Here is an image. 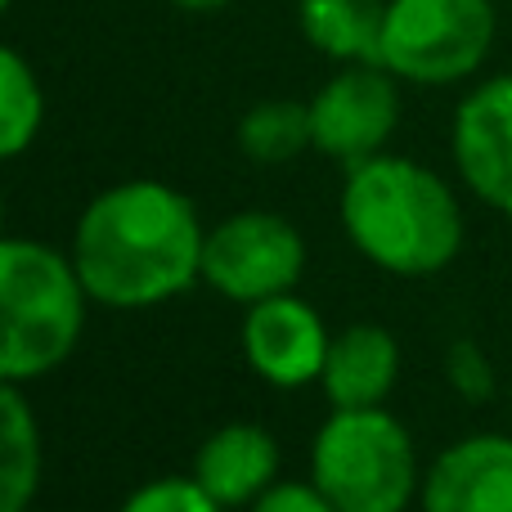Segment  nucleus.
I'll use <instances>...</instances> for the list:
<instances>
[{"instance_id": "18", "label": "nucleus", "mask_w": 512, "mask_h": 512, "mask_svg": "<svg viewBox=\"0 0 512 512\" xmlns=\"http://www.w3.org/2000/svg\"><path fill=\"white\" fill-rule=\"evenodd\" d=\"M445 382H450V391L459 400H468V405H486L499 387L495 364H490V355L481 351L472 337L450 342V351H445Z\"/></svg>"}, {"instance_id": "19", "label": "nucleus", "mask_w": 512, "mask_h": 512, "mask_svg": "<svg viewBox=\"0 0 512 512\" xmlns=\"http://www.w3.org/2000/svg\"><path fill=\"white\" fill-rule=\"evenodd\" d=\"M252 512H337V508L328 504L315 481H274L252 504Z\"/></svg>"}, {"instance_id": "21", "label": "nucleus", "mask_w": 512, "mask_h": 512, "mask_svg": "<svg viewBox=\"0 0 512 512\" xmlns=\"http://www.w3.org/2000/svg\"><path fill=\"white\" fill-rule=\"evenodd\" d=\"M0 5H14V0H0Z\"/></svg>"}, {"instance_id": "10", "label": "nucleus", "mask_w": 512, "mask_h": 512, "mask_svg": "<svg viewBox=\"0 0 512 512\" xmlns=\"http://www.w3.org/2000/svg\"><path fill=\"white\" fill-rule=\"evenodd\" d=\"M423 512H512V436L477 432L436 454L423 477Z\"/></svg>"}, {"instance_id": "14", "label": "nucleus", "mask_w": 512, "mask_h": 512, "mask_svg": "<svg viewBox=\"0 0 512 512\" xmlns=\"http://www.w3.org/2000/svg\"><path fill=\"white\" fill-rule=\"evenodd\" d=\"M0 418H5L0 512H27V504L41 490V427H36V414L18 382H5V391H0Z\"/></svg>"}, {"instance_id": "2", "label": "nucleus", "mask_w": 512, "mask_h": 512, "mask_svg": "<svg viewBox=\"0 0 512 512\" xmlns=\"http://www.w3.org/2000/svg\"><path fill=\"white\" fill-rule=\"evenodd\" d=\"M342 230L351 248L396 279L441 274L463 252V207L436 171L378 153L346 167Z\"/></svg>"}, {"instance_id": "20", "label": "nucleus", "mask_w": 512, "mask_h": 512, "mask_svg": "<svg viewBox=\"0 0 512 512\" xmlns=\"http://www.w3.org/2000/svg\"><path fill=\"white\" fill-rule=\"evenodd\" d=\"M176 9H189V14H212V9H225L230 0H167Z\"/></svg>"}, {"instance_id": "17", "label": "nucleus", "mask_w": 512, "mask_h": 512, "mask_svg": "<svg viewBox=\"0 0 512 512\" xmlns=\"http://www.w3.org/2000/svg\"><path fill=\"white\" fill-rule=\"evenodd\" d=\"M117 512H225L198 486V477H158V481H144L140 490L126 495V504Z\"/></svg>"}, {"instance_id": "9", "label": "nucleus", "mask_w": 512, "mask_h": 512, "mask_svg": "<svg viewBox=\"0 0 512 512\" xmlns=\"http://www.w3.org/2000/svg\"><path fill=\"white\" fill-rule=\"evenodd\" d=\"M454 167L486 207L512 216V72L490 77L454 108Z\"/></svg>"}, {"instance_id": "1", "label": "nucleus", "mask_w": 512, "mask_h": 512, "mask_svg": "<svg viewBox=\"0 0 512 512\" xmlns=\"http://www.w3.org/2000/svg\"><path fill=\"white\" fill-rule=\"evenodd\" d=\"M207 230L194 203L162 180H126L90 198L72 234V261L90 301L149 310L203 279Z\"/></svg>"}, {"instance_id": "15", "label": "nucleus", "mask_w": 512, "mask_h": 512, "mask_svg": "<svg viewBox=\"0 0 512 512\" xmlns=\"http://www.w3.org/2000/svg\"><path fill=\"white\" fill-rule=\"evenodd\" d=\"M315 149L310 131V104L297 99H265L239 117V153L256 167H283Z\"/></svg>"}, {"instance_id": "13", "label": "nucleus", "mask_w": 512, "mask_h": 512, "mask_svg": "<svg viewBox=\"0 0 512 512\" xmlns=\"http://www.w3.org/2000/svg\"><path fill=\"white\" fill-rule=\"evenodd\" d=\"M301 36L337 63H382L387 0H297Z\"/></svg>"}, {"instance_id": "3", "label": "nucleus", "mask_w": 512, "mask_h": 512, "mask_svg": "<svg viewBox=\"0 0 512 512\" xmlns=\"http://www.w3.org/2000/svg\"><path fill=\"white\" fill-rule=\"evenodd\" d=\"M86 283L77 261L32 239H5L0 248V378L36 382L54 373L86 328Z\"/></svg>"}, {"instance_id": "8", "label": "nucleus", "mask_w": 512, "mask_h": 512, "mask_svg": "<svg viewBox=\"0 0 512 512\" xmlns=\"http://www.w3.org/2000/svg\"><path fill=\"white\" fill-rule=\"evenodd\" d=\"M328 342H333V333L324 328L319 310L292 292L256 301L243 315V355H248L256 378L279 391H301L319 382Z\"/></svg>"}, {"instance_id": "7", "label": "nucleus", "mask_w": 512, "mask_h": 512, "mask_svg": "<svg viewBox=\"0 0 512 512\" xmlns=\"http://www.w3.org/2000/svg\"><path fill=\"white\" fill-rule=\"evenodd\" d=\"M310 104V131L315 153L355 167L364 158H378L400 126V77L382 63H342L337 77H328Z\"/></svg>"}, {"instance_id": "12", "label": "nucleus", "mask_w": 512, "mask_h": 512, "mask_svg": "<svg viewBox=\"0 0 512 512\" xmlns=\"http://www.w3.org/2000/svg\"><path fill=\"white\" fill-rule=\"evenodd\" d=\"M400 378V346L396 333L382 324H351L333 333L328 360L319 373L328 405L333 409H369L396 391Z\"/></svg>"}, {"instance_id": "11", "label": "nucleus", "mask_w": 512, "mask_h": 512, "mask_svg": "<svg viewBox=\"0 0 512 512\" xmlns=\"http://www.w3.org/2000/svg\"><path fill=\"white\" fill-rule=\"evenodd\" d=\"M194 477L221 508H252L279 481V441L256 423L216 427L194 454Z\"/></svg>"}, {"instance_id": "5", "label": "nucleus", "mask_w": 512, "mask_h": 512, "mask_svg": "<svg viewBox=\"0 0 512 512\" xmlns=\"http://www.w3.org/2000/svg\"><path fill=\"white\" fill-rule=\"evenodd\" d=\"M495 27L490 0H387L382 68L414 86H454L486 63Z\"/></svg>"}, {"instance_id": "16", "label": "nucleus", "mask_w": 512, "mask_h": 512, "mask_svg": "<svg viewBox=\"0 0 512 512\" xmlns=\"http://www.w3.org/2000/svg\"><path fill=\"white\" fill-rule=\"evenodd\" d=\"M45 122V95L36 81L32 63L9 45L0 50V153L23 158Z\"/></svg>"}, {"instance_id": "6", "label": "nucleus", "mask_w": 512, "mask_h": 512, "mask_svg": "<svg viewBox=\"0 0 512 512\" xmlns=\"http://www.w3.org/2000/svg\"><path fill=\"white\" fill-rule=\"evenodd\" d=\"M306 274V243L292 221L274 212L225 216L203 243V283L221 297L256 306L265 297L292 292Z\"/></svg>"}, {"instance_id": "4", "label": "nucleus", "mask_w": 512, "mask_h": 512, "mask_svg": "<svg viewBox=\"0 0 512 512\" xmlns=\"http://www.w3.org/2000/svg\"><path fill=\"white\" fill-rule=\"evenodd\" d=\"M310 481L337 512H405L423 490L414 436L382 405L324 418L310 441Z\"/></svg>"}]
</instances>
